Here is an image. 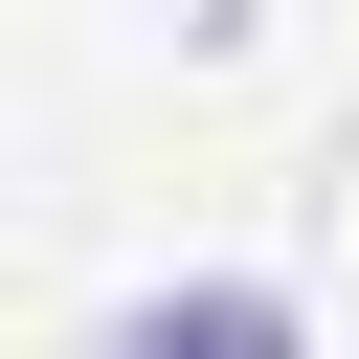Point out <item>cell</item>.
<instances>
[{
    "label": "cell",
    "instance_id": "6da1fadb",
    "mask_svg": "<svg viewBox=\"0 0 359 359\" xmlns=\"http://www.w3.org/2000/svg\"><path fill=\"white\" fill-rule=\"evenodd\" d=\"M112 359H314V337H292V292L202 269V292H135V314H112Z\"/></svg>",
    "mask_w": 359,
    "mask_h": 359
}]
</instances>
